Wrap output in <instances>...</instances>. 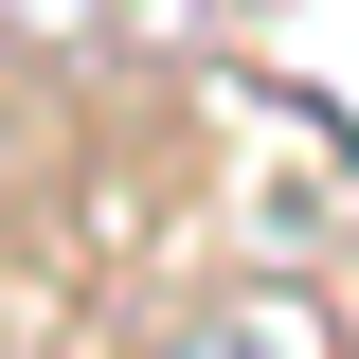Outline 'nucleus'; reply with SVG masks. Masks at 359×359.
Listing matches in <instances>:
<instances>
[{"instance_id": "f257e3e1", "label": "nucleus", "mask_w": 359, "mask_h": 359, "mask_svg": "<svg viewBox=\"0 0 359 359\" xmlns=\"http://www.w3.org/2000/svg\"><path fill=\"white\" fill-rule=\"evenodd\" d=\"M180 359H269V341H252V323H180Z\"/></svg>"}]
</instances>
